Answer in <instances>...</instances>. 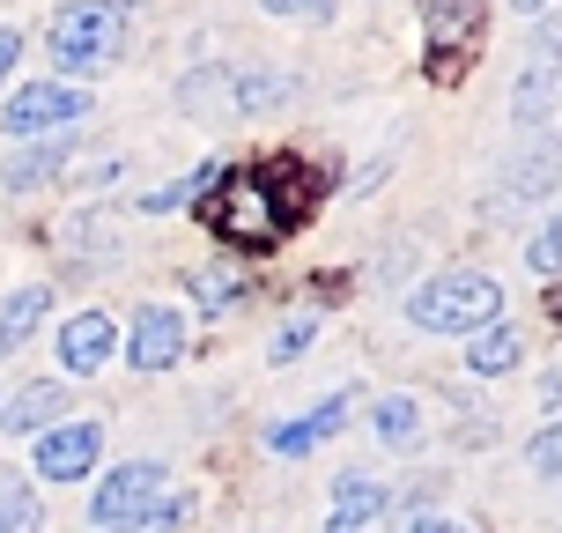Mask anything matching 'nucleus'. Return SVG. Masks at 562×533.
<instances>
[{
	"label": "nucleus",
	"mask_w": 562,
	"mask_h": 533,
	"mask_svg": "<svg viewBox=\"0 0 562 533\" xmlns=\"http://www.w3.org/2000/svg\"><path fill=\"white\" fill-rule=\"evenodd\" d=\"M407 319H415L422 334H467L474 341L481 326H496L504 319V289L474 267H451V275L422 281L415 297H407Z\"/></svg>",
	"instance_id": "f257e3e1"
},
{
	"label": "nucleus",
	"mask_w": 562,
	"mask_h": 533,
	"mask_svg": "<svg viewBox=\"0 0 562 533\" xmlns=\"http://www.w3.org/2000/svg\"><path fill=\"white\" fill-rule=\"evenodd\" d=\"M119 45H126V15L104 8V0H82V8H59L53 15V59L59 75H97L112 67Z\"/></svg>",
	"instance_id": "f03ea898"
},
{
	"label": "nucleus",
	"mask_w": 562,
	"mask_h": 533,
	"mask_svg": "<svg viewBox=\"0 0 562 533\" xmlns=\"http://www.w3.org/2000/svg\"><path fill=\"white\" fill-rule=\"evenodd\" d=\"M170 497V475L156 467V459H126V467H112V475L97 481V497H89V526L104 533H134L148 511Z\"/></svg>",
	"instance_id": "7ed1b4c3"
},
{
	"label": "nucleus",
	"mask_w": 562,
	"mask_h": 533,
	"mask_svg": "<svg viewBox=\"0 0 562 533\" xmlns=\"http://www.w3.org/2000/svg\"><path fill=\"white\" fill-rule=\"evenodd\" d=\"M207 223H215V237H237V245H274L281 230H289V215L274 208V193L259 186V178H215V193H207Z\"/></svg>",
	"instance_id": "20e7f679"
},
{
	"label": "nucleus",
	"mask_w": 562,
	"mask_h": 533,
	"mask_svg": "<svg viewBox=\"0 0 562 533\" xmlns=\"http://www.w3.org/2000/svg\"><path fill=\"white\" fill-rule=\"evenodd\" d=\"M75 119H89V97L67 82H30L8 97V112H0V126L15 141H45V134H67Z\"/></svg>",
	"instance_id": "39448f33"
},
{
	"label": "nucleus",
	"mask_w": 562,
	"mask_h": 533,
	"mask_svg": "<svg viewBox=\"0 0 562 533\" xmlns=\"http://www.w3.org/2000/svg\"><path fill=\"white\" fill-rule=\"evenodd\" d=\"M97 452H104V430H97V422H53V430L37 437V467H30V475L82 481L89 467H97Z\"/></svg>",
	"instance_id": "423d86ee"
},
{
	"label": "nucleus",
	"mask_w": 562,
	"mask_h": 533,
	"mask_svg": "<svg viewBox=\"0 0 562 533\" xmlns=\"http://www.w3.org/2000/svg\"><path fill=\"white\" fill-rule=\"evenodd\" d=\"M126 364H134V370L186 364V319H178L170 304H140L134 311V334H126Z\"/></svg>",
	"instance_id": "0eeeda50"
},
{
	"label": "nucleus",
	"mask_w": 562,
	"mask_h": 533,
	"mask_svg": "<svg viewBox=\"0 0 562 533\" xmlns=\"http://www.w3.org/2000/svg\"><path fill=\"white\" fill-rule=\"evenodd\" d=\"M119 356V326L112 311H75L67 326H59V364L75 370V378H97V370Z\"/></svg>",
	"instance_id": "6e6552de"
},
{
	"label": "nucleus",
	"mask_w": 562,
	"mask_h": 533,
	"mask_svg": "<svg viewBox=\"0 0 562 533\" xmlns=\"http://www.w3.org/2000/svg\"><path fill=\"white\" fill-rule=\"evenodd\" d=\"M53 415H67V386H53V378L15 386V393L0 400V430H8V437H45Z\"/></svg>",
	"instance_id": "1a4fd4ad"
},
{
	"label": "nucleus",
	"mask_w": 562,
	"mask_h": 533,
	"mask_svg": "<svg viewBox=\"0 0 562 533\" xmlns=\"http://www.w3.org/2000/svg\"><path fill=\"white\" fill-rule=\"evenodd\" d=\"M348 408H356V393L340 386V393H334V400H318V408H311L304 422H274V430H267V452H281V459H296V452L326 445V437H334L340 422H348Z\"/></svg>",
	"instance_id": "9d476101"
},
{
	"label": "nucleus",
	"mask_w": 562,
	"mask_h": 533,
	"mask_svg": "<svg viewBox=\"0 0 562 533\" xmlns=\"http://www.w3.org/2000/svg\"><path fill=\"white\" fill-rule=\"evenodd\" d=\"M393 504V489L378 475H340L334 481V511H326V533H370V519Z\"/></svg>",
	"instance_id": "9b49d317"
},
{
	"label": "nucleus",
	"mask_w": 562,
	"mask_h": 533,
	"mask_svg": "<svg viewBox=\"0 0 562 533\" xmlns=\"http://www.w3.org/2000/svg\"><path fill=\"white\" fill-rule=\"evenodd\" d=\"M75 156V134H45V141H23L15 156H8V193H37V186H53L59 170Z\"/></svg>",
	"instance_id": "f8f14e48"
},
{
	"label": "nucleus",
	"mask_w": 562,
	"mask_h": 533,
	"mask_svg": "<svg viewBox=\"0 0 562 533\" xmlns=\"http://www.w3.org/2000/svg\"><path fill=\"white\" fill-rule=\"evenodd\" d=\"M178 104L193 119H207V126H215V119H237V75H229V67H193V75L178 82Z\"/></svg>",
	"instance_id": "ddd939ff"
},
{
	"label": "nucleus",
	"mask_w": 562,
	"mask_h": 533,
	"mask_svg": "<svg viewBox=\"0 0 562 533\" xmlns=\"http://www.w3.org/2000/svg\"><path fill=\"white\" fill-rule=\"evenodd\" d=\"M555 178H562V148L555 141H533L526 156L504 164V193L510 200H540V193H555Z\"/></svg>",
	"instance_id": "4468645a"
},
{
	"label": "nucleus",
	"mask_w": 562,
	"mask_h": 533,
	"mask_svg": "<svg viewBox=\"0 0 562 533\" xmlns=\"http://www.w3.org/2000/svg\"><path fill=\"white\" fill-rule=\"evenodd\" d=\"M289 97H296V75H274V67H245L237 75V119H267Z\"/></svg>",
	"instance_id": "2eb2a0df"
},
{
	"label": "nucleus",
	"mask_w": 562,
	"mask_h": 533,
	"mask_svg": "<svg viewBox=\"0 0 562 533\" xmlns=\"http://www.w3.org/2000/svg\"><path fill=\"white\" fill-rule=\"evenodd\" d=\"M45 311H53V289H15V297H0V348H23L37 326H45Z\"/></svg>",
	"instance_id": "dca6fc26"
},
{
	"label": "nucleus",
	"mask_w": 562,
	"mask_h": 533,
	"mask_svg": "<svg viewBox=\"0 0 562 533\" xmlns=\"http://www.w3.org/2000/svg\"><path fill=\"white\" fill-rule=\"evenodd\" d=\"M518 356H526V341L510 334V326H481V334L467 341V370H474V378H504V370H518Z\"/></svg>",
	"instance_id": "f3484780"
},
{
	"label": "nucleus",
	"mask_w": 562,
	"mask_h": 533,
	"mask_svg": "<svg viewBox=\"0 0 562 533\" xmlns=\"http://www.w3.org/2000/svg\"><path fill=\"white\" fill-rule=\"evenodd\" d=\"M0 533H45V504H37V489L30 475H0Z\"/></svg>",
	"instance_id": "a211bd4d"
},
{
	"label": "nucleus",
	"mask_w": 562,
	"mask_h": 533,
	"mask_svg": "<svg viewBox=\"0 0 562 533\" xmlns=\"http://www.w3.org/2000/svg\"><path fill=\"white\" fill-rule=\"evenodd\" d=\"M370 430H378V445H422V408L407 393H385L378 408H370Z\"/></svg>",
	"instance_id": "6ab92c4d"
},
{
	"label": "nucleus",
	"mask_w": 562,
	"mask_h": 533,
	"mask_svg": "<svg viewBox=\"0 0 562 533\" xmlns=\"http://www.w3.org/2000/svg\"><path fill=\"white\" fill-rule=\"evenodd\" d=\"M555 89H562L555 67H548V59H526V75H518V89H510V119H526V126H533V119L555 104Z\"/></svg>",
	"instance_id": "aec40b11"
},
{
	"label": "nucleus",
	"mask_w": 562,
	"mask_h": 533,
	"mask_svg": "<svg viewBox=\"0 0 562 533\" xmlns=\"http://www.w3.org/2000/svg\"><path fill=\"white\" fill-rule=\"evenodd\" d=\"M193 289H200V311L215 319V311H229V304H237V289H245V281L229 275V267H207V275H193Z\"/></svg>",
	"instance_id": "412c9836"
},
{
	"label": "nucleus",
	"mask_w": 562,
	"mask_h": 533,
	"mask_svg": "<svg viewBox=\"0 0 562 533\" xmlns=\"http://www.w3.org/2000/svg\"><path fill=\"white\" fill-rule=\"evenodd\" d=\"M526 467H533L540 481H562V422H548L533 445H526Z\"/></svg>",
	"instance_id": "4be33fe9"
},
{
	"label": "nucleus",
	"mask_w": 562,
	"mask_h": 533,
	"mask_svg": "<svg viewBox=\"0 0 562 533\" xmlns=\"http://www.w3.org/2000/svg\"><path fill=\"white\" fill-rule=\"evenodd\" d=\"M526 259H533V275H562V215L526 245Z\"/></svg>",
	"instance_id": "5701e85b"
},
{
	"label": "nucleus",
	"mask_w": 562,
	"mask_h": 533,
	"mask_svg": "<svg viewBox=\"0 0 562 533\" xmlns=\"http://www.w3.org/2000/svg\"><path fill=\"white\" fill-rule=\"evenodd\" d=\"M311 334H318V319H311V311H304V319H289V326L274 334V364H296V356L311 348Z\"/></svg>",
	"instance_id": "b1692460"
},
{
	"label": "nucleus",
	"mask_w": 562,
	"mask_h": 533,
	"mask_svg": "<svg viewBox=\"0 0 562 533\" xmlns=\"http://www.w3.org/2000/svg\"><path fill=\"white\" fill-rule=\"evenodd\" d=\"M533 59H548V67H555V59H562V8H555V15H540V23H533Z\"/></svg>",
	"instance_id": "393cba45"
},
{
	"label": "nucleus",
	"mask_w": 562,
	"mask_h": 533,
	"mask_svg": "<svg viewBox=\"0 0 562 533\" xmlns=\"http://www.w3.org/2000/svg\"><path fill=\"white\" fill-rule=\"evenodd\" d=\"M15 53H23V37H15V30H0V82H8V67H15Z\"/></svg>",
	"instance_id": "a878e982"
},
{
	"label": "nucleus",
	"mask_w": 562,
	"mask_h": 533,
	"mask_svg": "<svg viewBox=\"0 0 562 533\" xmlns=\"http://www.w3.org/2000/svg\"><path fill=\"white\" fill-rule=\"evenodd\" d=\"M407 533H467V519H415Z\"/></svg>",
	"instance_id": "bb28decb"
},
{
	"label": "nucleus",
	"mask_w": 562,
	"mask_h": 533,
	"mask_svg": "<svg viewBox=\"0 0 562 533\" xmlns=\"http://www.w3.org/2000/svg\"><path fill=\"white\" fill-rule=\"evenodd\" d=\"M555 104H562V89H555Z\"/></svg>",
	"instance_id": "cd10ccee"
},
{
	"label": "nucleus",
	"mask_w": 562,
	"mask_h": 533,
	"mask_svg": "<svg viewBox=\"0 0 562 533\" xmlns=\"http://www.w3.org/2000/svg\"><path fill=\"white\" fill-rule=\"evenodd\" d=\"M555 319H562V304H555Z\"/></svg>",
	"instance_id": "c85d7f7f"
}]
</instances>
